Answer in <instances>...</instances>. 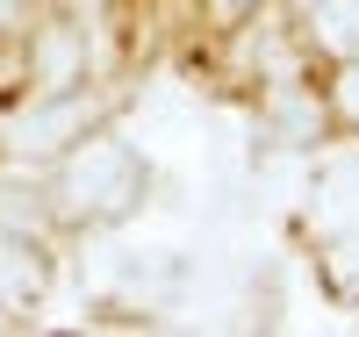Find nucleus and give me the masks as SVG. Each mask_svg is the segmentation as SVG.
<instances>
[{
	"instance_id": "1",
	"label": "nucleus",
	"mask_w": 359,
	"mask_h": 337,
	"mask_svg": "<svg viewBox=\"0 0 359 337\" xmlns=\"http://www.w3.org/2000/svg\"><path fill=\"white\" fill-rule=\"evenodd\" d=\"M137 201V151L130 144H86L79 158L65 165V208L79 216H115V208Z\"/></svg>"
},
{
	"instance_id": "2",
	"label": "nucleus",
	"mask_w": 359,
	"mask_h": 337,
	"mask_svg": "<svg viewBox=\"0 0 359 337\" xmlns=\"http://www.w3.org/2000/svg\"><path fill=\"white\" fill-rule=\"evenodd\" d=\"M86 130V101L65 94V101H43V108H29L8 122V151H50V144H65Z\"/></svg>"
},
{
	"instance_id": "3",
	"label": "nucleus",
	"mask_w": 359,
	"mask_h": 337,
	"mask_svg": "<svg viewBox=\"0 0 359 337\" xmlns=\"http://www.w3.org/2000/svg\"><path fill=\"white\" fill-rule=\"evenodd\" d=\"M0 294L8 301H36L43 294V252L0 230Z\"/></svg>"
},
{
	"instance_id": "4",
	"label": "nucleus",
	"mask_w": 359,
	"mask_h": 337,
	"mask_svg": "<svg viewBox=\"0 0 359 337\" xmlns=\"http://www.w3.org/2000/svg\"><path fill=\"white\" fill-rule=\"evenodd\" d=\"M316 29H323V43H338V50H359V0H323Z\"/></svg>"
},
{
	"instance_id": "5",
	"label": "nucleus",
	"mask_w": 359,
	"mask_h": 337,
	"mask_svg": "<svg viewBox=\"0 0 359 337\" xmlns=\"http://www.w3.org/2000/svg\"><path fill=\"white\" fill-rule=\"evenodd\" d=\"M323 216H331V223L359 216V158H352V165H338L331 179H323Z\"/></svg>"
},
{
	"instance_id": "6",
	"label": "nucleus",
	"mask_w": 359,
	"mask_h": 337,
	"mask_svg": "<svg viewBox=\"0 0 359 337\" xmlns=\"http://www.w3.org/2000/svg\"><path fill=\"white\" fill-rule=\"evenodd\" d=\"M65 72H72V43L57 36V43L43 50V86H65Z\"/></svg>"
},
{
	"instance_id": "7",
	"label": "nucleus",
	"mask_w": 359,
	"mask_h": 337,
	"mask_svg": "<svg viewBox=\"0 0 359 337\" xmlns=\"http://www.w3.org/2000/svg\"><path fill=\"white\" fill-rule=\"evenodd\" d=\"M345 108H352V115H359V72H352V79H345Z\"/></svg>"
},
{
	"instance_id": "8",
	"label": "nucleus",
	"mask_w": 359,
	"mask_h": 337,
	"mask_svg": "<svg viewBox=\"0 0 359 337\" xmlns=\"http://www.w3.org/2000/svg\"><path fill=\"white\" fill-rule=\"evenodd\" d=\"M216 8H245V0H216Z\"/></svg>"
},
{
	"instance_id": "9",
	"label": "nucleus",
	"mask_w": 359,
	"mask_h": 337,
	"mask_svg": "<svg viewBox=\"0 0 359 337\" xmlns=\"http://www.w3.org/2000/svg\"><path fill=\"white\" fill-rule=\"evenodd\" d=\"M8 8H15V0H0V15H8Z\"/></svg>"
}]
</instances>
